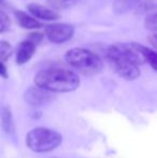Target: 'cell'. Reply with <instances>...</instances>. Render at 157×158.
Returning <instances> with one entry per match:
<instances>
[{
    "label": "cell",
    "mask_w": 157,
    "mask_h": 158,
    "mask_svg": "<svg viewBox=\"0 0 157 158\" xmlns=\"http://www.w3.org/2000/svg\"><path fill=\"white\" fill-rule=\"evenodd\" d=\"M105 58L114 71L123 79L134 81L140 75L139 64L145 61L138 43H115L109 46Z\"/></svg>",
    "instance_id": "1"
},
{
    "label": "cell",
    "mask_w": 157,
    "mask_h": 158,
    "mask_svg": "<svg viewBox=\"0 0 157 158\" xmlns=\"http://www.w3.org/2000/svg\"><path fill=\"white\" fill-rule=\"evenodd\" d=\"M35 84L51 93H69L79 87L80 79L73 71L52 68L40 71L35 77Z\"/></svg>",
    "instance_id": "2"
},
{
    "label": "cell",
    "mask_w": 157,
    "mask_h": 158,
    "mask_svg": "<svg viewBox=\"0 0 157 158\" xmlns=\"http://www.w3.org/2000/svg\"><path fill=\"white\" fill-rule=\"evenodd\" d=\"M65 58L68 64L85 75L98 74L103 68V63L100 57L86 48H71L66 53Z\"/></svg>",
    "instance_id": "3"
},
{
    "label": "cell",
    "mask_w": 157,
    "mask_h": 158,
    "mask_svg": "<svg viewBox=\"0 0 157 158\" xmlns=\"http://www.w3.org/2000/svg\"><path fill=\"white\" fill-rule=\"evenodd\" d=\"M61 143V135L48 128H35L26 135V145L36 153H45L55 150Z\"/></svg>",
    "instance_id": "4"
},
{
    "label": "cell",
    "mask_w": 157,
    "mask_h": 158,
    "mask_svg": "<svg viewBox=\"0 0 157 158\" xmlns=\"http://www.w3.org/2000/svg\"><path fill=\"white\" fill-rule=\"evenodd\" d=\"M74 28L69 24H53L45 28V35L52 43H64L73 37Z\"/></svg>",
    "instance_id": "5"
},
{
    "label": "cell",
    "mask_w": 157,
    "mask_h": 158,
    "mask_svg": "<svg viewBox=\"0 0 157 158\" xmlns=\"http://www.w3.org/2000/svg\"><path fill=\"white\" fill-rule=\"evenodd\" d=\"M24 98H25V101L30 106H39L50 102L53 99V96L48 90H45L38 86H32L25 92Z\"/></svg>",
    "instance_id": "6"
},
{
    "label": "cell",
    "mask_w": 157,
    "mask_h": 158,
    "mask_svg": "<svg viewBox=\"0 0 157 158\" xmlns=\"http://www.w3.org/2000/svg\"><path fill=\"white\" fill-rule=\"evenodd\" d=\"M36 52V44L30 40H25L21 42L16 48V64H24L30 60Z\"/></svg>",
    "instance_id": "7"
},
{
    "label": "cell",
    "mask_w": 157,
    "mask_h": 158,
    "mask_svg": "<svg viewBox=\"0 0 157 158\" xmlns=\"http://www.w3.org/2000/svg\"><path fill=\"white\" fill-rule=\"evenodd\" d=\"M27 9L35 17L41 19L44 21H54V19H59V14L54 10L46 8L44 6L38 3H29L27 6Z\"/></svg>",
    "instance_id": "8"
},
{
    "label": "cell",
    "mask_w": 157,
    "mask_h": 158,
    "mask_svg": "<svg viewBox=\"0 0 157 158\" xmlns=\"http://www.w3.org/2000/svg\"><path fill=\"white\" fill-rule=\"evenodd\" d=\"M15 17L17 19V23L25 29H36V28H41L43 26L39 21L29 16L27 13L23 12V11H16Z\"/></svg>",
    "instance_id": "9"
},
{
    "label": "cell",
    "mask_w": 157,
    "mask_h": 158,
    "mask_svg": "<svg viewBox=\"0 0 157 158\" xmlns=\"http://www.w3.org/2000/svg\"><path fill=\"white\" fill-rule=\"evenodd\" d=\"M142 0H114L113 11L116 14H125L138 6Z\"/></svg>",
    "instance_id": "10"
},
{
    "label": "cell",
    "mask_w": 157,
    "mask_h": 158,
    "mask_svg": "<svg viewBox=\"0 0 157 158\" xmlns=\"http://www.w3.org/2000/svg\"><path fill=\"white\" fill-rule=\"evenodd\" d=\"M0 118H1V125L6 133L12 135L14 132V124H13L12 112L9 106H2L0 110Z\"/></svg>",
    "instance_id": "11"
},
{
    "label": "cell",
    "mask_w": 157,
    "mask_h": 158,
    "mask_svg": "<svg viewBox=\"0 0 157 158\" xmlns=\"http://www.w3.org/2000/svg\"><path fill=\"white\" fill-rule=\"evenodd\" d=\"M82 0H48V3L53 10H65L78 4Z\"/></svg>",
    "instance_id": "12"
},
{
    "label": "cell",
    "mask_w": 157,
    "mask_h": 158,
    "mask_svg": "<svg viewBox=\"0 0 157 158\" xmlns=\"http://www.w3.org/2000/svg\"><path fill=\"white\" fill-rule=\"evenodd\" d=\"M139 48H140L141 53H142L143 57H144L145 61H147L151 67L156 70L157 69V55L155 53V51L151 50L150 48H147V46H143V45H140L139 44Z\"/></svg>",
    "instance_id": "13"
},
{
    "label": "cell",
    "mask_w": 157,
    "mask_h": 158,
    "mask_svg": "<svg viewBox=\"0 0 157 158\" xmlns=\"http://www.w3.org/2000/svg\"><path fill=\"white\" fill-rule=\"evenodd\" d=\"M13 53V48L8 41H0V60L6 61L11 57Z\"/></svg>",
    "instance_id": "14"
},
{
    "label": "cell",
    "mask_w": 157,
    "mask_h": 158,
    "mask_svg": "<svg viewBox=\"0 0 157 158\" xmlns=\"http://www.w3.org/2000/svg\"><path fill=\"white\" fill-rule=\"evenodd\" d=\"M137 8V14H144V13H149L152 10L155 9V1L154 0H144V1H141Z\"/></svg>",
    "instance_id": "15"
},
{
    "label": "cell",
    "mask_w": 157,
    "mask_h": 158,
    "mask_svg": "<svg viewBox=\"0 0 157 158\" xmlns=\"http://www.w3.org/2000/svg\"><path fill=\"white\" fill-rule=\"evenodd\" d=\"M11 19L4 11L0 9V33H3L10 29Z\"/></svg>",
    "instance_id": "16"
},
{
    "label": "cell",
    "mask_w": 157,
    "mask_h": 158,
    "mask_svg": "<svg viewBox=\"0 0 157 158\" xmlns=\"http://www.w3.org/2000/svg\"><path fill=\"white\" fill-rule=\"evenodd\" d=\"M145 28L149 30H152V31L155 32L156 27H157V16L155 13H152V14H149L145 19L144 22Z\"/></svg>",
    "instance_id": "17"
},
{
    "label": "cell",
    "mask_w": 157,
    "mask_h": 158,
    "mask_svg": "<svg viewBox=\"0 0 157 158\" xmlns=\"http://www.w3.org/2000/svg\"><path fill=\"white\" fill-rule=\"evenodd\" d=\"M28 40H30L31 42H34L35 44H39L40 42L43 40V35H41V33H39V32H32V33H30L29 35V39Z\"/></svg>",
    "instance_id": "18"
},
{
    "label": "cell",
    "mask_w": 157,
    "mask_h": 158,
    "mask_svg": "<svg viewBox=\"0 0 157 158\" xmlns=\"http://www.w3.org/2000/svg\"><path fill=\"white\" fill-rule=\"evenodd\" d=\"M0 75L4 79H8V71H6V66L3 64L1 60H0Z\"/></svg>",
    "instance_id": "19"
},
{
    "label": "cell",
    "mask_w": 157,
    "mask_h": 158,
    "mask_svg": "<svg viewBox=\"0 0 157 158\" xmlns=\"http://www.w3.org/2000/svg\"><path fill=\"white\" fill-rule=\"evenodd\" d=\"M147 40H149V42H151V44L154 46V48H156V45H157V41H156V33L154 32L153 35H151L149 38H147Z\"/></svg>",
    "instance_id": "20"
},
{
    "label": "cell",
    "mask_w": 157,
    "mask_h": 158,
    "mask_svg": "<svg viewBox=\"0 0 157 158\" xmlns=\"http://www.w3.org/2000/svg\"><path fill=\"white\" fill-rule=\"evenodd\" d=\"M1 2H2V0H0V3H1Z\"/></svg>",
    "instance_id": "21"
}]
</instances>
